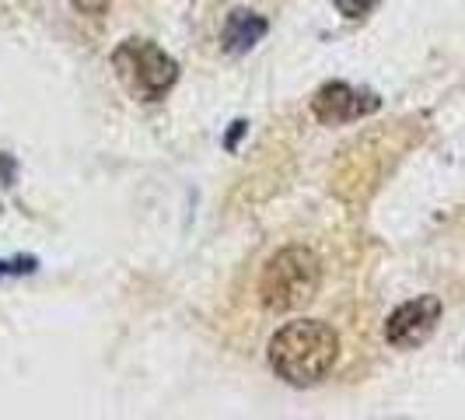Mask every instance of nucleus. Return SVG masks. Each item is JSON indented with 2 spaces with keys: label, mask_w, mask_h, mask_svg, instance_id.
Segmentation results:
<instances>
[{
  "label": "nucleus",
  "mask_w": 465,
  "mask_h": 420,
  "mask_svg": "<svg viewBox=\"0 0 465 420\" xmlns=\"http://www.w3.org/2000/svg\"><path fill=\"white\" fill-rule=\"evenodd\" d=\"M113 70L140 102H162L179 81V64L151 39H126L113 49Z\"/></svg>",
  "instance_id": "nucleus-3"
},
{
  "label": "nucleus",
  "mask_w": 465,
  "mask_h": 420,
  "mask_svg": "<svg viewBox=\"0 0 465 420\" xmlns=\"http://www.w3.org/2000/svg\"><path fill=\"white\" fill-rule=\"evenodd\" d=\"M378 105H381L378 95L361 92V88H353L347 81H329V85H322V88L315 92V98H312L315 119H319V123H329V126L371 116V113H378Z\"/></svg>",
  "instance_id": "nucleus-5"
},
{
  "label": "nucleus",
  "mask_w": 465,
  "mask_h": 420,
  "mask_svg": "<svg viewBox=\"0 0 465 420\" xmlns=\"http://www.w3.org/2000/svg\"><path fill=\"white\" fill-rule=\"evenodd\" d=\"M322 263L304 245H287L266 259L259 274V302L266 312H294L319 295Z\"/></svg>",
  "instance_id": "nucleus-2"
},
{
  "label": "nucleus",
  "mask_w": 465,
  "mask_h": 420,
  "mask_svg": "<svg viewBox=\"0 0 465 420\" xmlns=\"http://www.w3.org/2000/svg\"><path fill=\"white\" fill-rule=\"evenodd\" d=\"M340 357V336L319 319H294L270 340V368L287 385H319Z\"/></svg>",
  "instance_id": "nucleus-1"
},
{
  "label": "nucleus",
  "mask_w": 465,
  "mask_h": 420,
  "mask_svg": "<svg viewBox=\"0 0 465 420\" xmlns=\"http://www.w3.org/2000/svg\"><path fill=\"white\" fill-rule=\"evenodd\" d=\"M441 323V302L434 295H423L413 302H402L385 323V340L399 350L420 347Z\"/></svg>",
  "instance_id": "nucleus-4"
},
{
  "label": "nucleus",
  "mask_w": 465,
  "mask_h": 420,
  "mask_svg": "<svg viewBox=\"0 0 465 420\" xmlns=\"http://www.w3.org/2000/svg\"><path fill=\"white\" fill-rule=\"evenodd\" d=\"M266 18H259L252 11H245V7H238L228 15V22H224V32H221V39H224V49L228 53H249V49L256 46L259 39L266 35Z\"/></svg>",
  "instance_id": "nucleus-6"
},
{
  "label": "nucleus",
  "mask_w": 465,
  "mask_h": 420,
  "mask_svg": "<svg viewBox=\"0 0 465 420\" xmlns=\"http://www.w3.org/2000/svg\"><path fill=\"white\" fill-rule=\"evenodd\" d=\"M374 4H378V0H336V11H340L343 18H364Z\"/></svg>",
  "instance_id": "nucleus-7"
},
{
  "label": "nucleus",
  "mask_w": 465,
  "mask_h": 420,
  "mask_svg": "<svg viewBox=\"0 0 465 420\" xmlns=\"http://www.w3.org/2000/svg\"><path fill=\"white\" fill-rule=\"evenodd\" d=\"M245 130H249V126H245V119H234V123H232V134H228V140H224V147H228V151H234Z\"/></svg>",
  "instance_id": "nucleus-10"
},
{
  "label": "nucleus",
  "mask_w": 465,
  "mask_h": 420,
  "mask_svg": "<svg viewBox=\"0 0 465 420\" xmlns=\"http://www.w3.org/2000/svg\"><path fill=\"white\" fill-rule=\"evenodd\" d=\"M28 270H35V259H15V263H0V277H7V274H28Z\"/></svg>",
  "instance_id": "nucleus-9"
},
{
  "label": "nucleus",
  "mask_w": 465,
  "mask_h": 420,
  "mask_svg": "<svg viewBox=\"0 0 465 420\" xmlns=\"http://www.w3.org/2000/svg\"><path fill=\"white\" fill-rule=\"evenodd\" d=\"M70 4H74L81 15H88V18H102V15L109 11L113 0H70Z\"/></svg>",
  "instance_id": "nucleus-8"
}]
</instances>
